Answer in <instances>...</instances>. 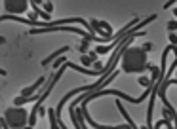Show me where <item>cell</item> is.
<instances>
[{"instance_id":"cell-1","label":"cell","mask_w":177,"mask_h":129,"mask_svg":"<svg viewBox=\"0 0 177 129\" xmlns=\"http://www.w3.org/2000/svg\"><path fill=\"white\" fill-rule=\"evenodd\" d=\"M147 51L143 48H134V46H128L122 59H120V68L126 74H141L147 70Z\"/></svg>"},{"instance_id":"cell-2","label":"cell","mask_w":177,"mask_h":129,"mask_svg":"<svg viewBox=\"0 0 177 129\" xmlns=\"http://www.w3.org/2000/svg\"><path fill=\"white\" fill-rule=\"evenodd\" d=\"M4 120L12 129H23L29 123V110L23 106H10L4 112Z\"/></svg>"},{"instance_id":"cell-3","label":"cell","mask_w":177,"mask_h":129,"mask_svg":"<svg viewBox=\"0 0 177 129\" xmlns=\"http://www.w3.org/2000/svg\"><path fill=\"white\" fill-rule=\"evenodd\" d=\"M31 6V0H4V10L8 15H23Z\"/></svg>"},{"instance_id":"cell-4","label":"cell","mask_w":177,"mask_h":129,"mask_svg":"<svg viewBox=\"0 0 177 129\" xmlns=\"http://www.w3.org/2000/svg\"><path fill=\"white\" fill-rule=\"evenodd\" d=\"M86 106H88V101L84 99V101H82V106H80V110H82V116H84L86 123H88V125H92L93 129H131L130 125H124V123H122V125H101V123H97L93 118L90 116V112H88Z\"/></svg>"},{"instance_id":"cell-5","label":"cell","mask_w":177,"mask_h":129,"mask_svg":"<svg viewBox=\"0 0 177 129\" xmlns=\"http://www.w3.org/2000/svg\"><path fill=\"white\" fill-rule=\"evenodd\" d=\"M48 80L46 78H44V76H40V78H36L35 82H32L31 85H27V88L25 89H21V97H29V95H35L38 89H40V85H44V84H46Z\"/></svg>"},{"instance_id":"cell-6","label":"cell","mask_w":177,"mask_h":129,"mask_svg":"<svg viewBox=\"0 0 177 129\" xmlns=\"http://www.w3.org/2000/svg\"><path fill=\"white\" fill-rule=\"evenodd\" d=\"M71 49V46H63V48H59V49H55L53 53H51V55H48L46 59H42V67H48V64H51L55 59H57V57H61V55H65V53H67Z\"/></svg>"},{"instance_id":"cell-7","label":"cell","mask_w":177,"mask_h":129,"mask_svg":"<svg viewBox=\"0 0 177 129\" xmlns=\"http://www.w3.org/2000/svg\"><path fill=\"white\" fill-rule=\"evenodd\" d=\"M31 8H32V12H35L40 19H44L46 23H50V21H51V15H50L48 12H44V10H42L40 6H36V4H32V2H31Z\"/></svg>"},{"instance_id":"cell-8","label":"cell","mask_w":177,"mask_h":129,"mask_svg":"<svg viewBox=\"0 0 177 129\" xmlns=\"http://www.w3.org/2000/svg\"><path fill=\"white\" fill-rule=\"evenodd\" d=\"M48 118H50V129H61V127H59V122H57L55 108H48Z\"/></svg>"},{"instance_id":"cell-9","label":"cell","mask_w":177,"mask_h":129,"mask_svg":"<svg viewBox=\"0 0 177 129\" xmlns=\"http://www.w3.org/2000/svg\"><path fill=\"white\" fill-rule=\"evenodd\" d=\"M137 82L143 85V88H152V85H154V80H150V78H147V76H141Z\"/></svg>"},{"instance_id":"cell-10","label":"cell","mask_w":177,"mask_h":129,"mask_svg":"<svg viewBox=\"0 0 177 129\" xmlns=\"http://www.w3.org/2000/svg\"><path fill=\"white\" fill-rule=\"evenodd\" d=\"M88 48H90V40H84V38H82V44H80V48H78V51L82 53V55H86V53H88V51H90V49H88Z\"/></svg>"},{"instance_id":"cell-11","label":"cell","mask_w":177,"mask_h":129,"mask_svg":"<svg viewBox=\"0 0 177 129\" xmlns=\"http://www.w3.org/2000/svg\"><path fill=\"white\" fill-rule=\"evenodd\" d=\"M65 63H67V59H65V55H61V57H59V59H55V61H53V63H51V67H53V68H55V70H57V68H59V67H61V64H65Z\"/></svg>"},{"instance_id":"cell-12","label":"cell","mask_w":177,"mask_h":129,"mask_svg":"<svg viewBox=\"0 0 177 129\" xmlns=\"http://www.w3.org/2000/svg\"><path fill=\"white\" fill-rule=\"evenodd\" d=\"M166 29H168L170 32H177V21H175V19L168 21V25H166Z\"/></svg>"},{"instance_id":"cell-13","label":"cell","mask_w":177,"mask_h":129,"mask_svg":"<svg viewBox=\"0 0 177 129\" xmlns=\"http://www.w3.org/2000/svg\"><path fill=\"white\" fill-rule=\"evenodd\" d=\"M51 10H53V2H50V0H46V2H44V12L51 14Z\"/></svg>"},{"instance_id":"cell-14","label":"cell","mask_w":177,"mask_h":129,"mask_svg":"<svg viewBox=\"0 0 177 129\" xmlns=\"http://www.w3.org/2000/svg\"><path fill=\"white\" fill-rule=\"evenodd\" d=\"M80 61H82V64H88V67H90V64H93V61L90 59V55H88V53H86V55H82Z\"/></svg>"},{"instance_id":"cell-15","label":"cell","mask_w":177,"mask_h":129,"mask_svg":"<svg viewBox=\"0 0 177 129\" xmlns=\"http://www.w3.org/2000/svg\"><path fill=\"white\" fill-rule=\"evenodd\" d=\"M170 42H171L173 46H177V34H175V32H171V34H170Z\"/></svg>"},{"instance_id":"cell-16","label":"cell","mask_w":177,"mask_h":129,"mask_svg":"<svg viewBox=\"0 0 177 129\" xmlns=\"http://www.w3.org/2000/svg\"><path fill=\"white\" fill-rule=\"evenodd\" d=\"M154 46H152V42H145V46H143V49H145V51H150Z\"/></svg>"},{"instance_id":"cell-17","label":"cell","mask_w":177,"mask_h":129,"mask_svg":"<svg viewBox=\"0 0 177 129\" xmlns=\"http://www.w3.org/2000/svg\"><path fill=\"white\" fill-rule=\"evenodd\" d=\"M88 55H90V59H92L93 63L97 61V51H90V53H88Z\"/></svg>"},{"instance_id":"cell-18","label":"cell","mask_w":177,"mask_h":129,"mask_svg":"<svg viewBox=\"0 0 177 129\" xmlns=\"http://www.w3.org/2000/svg\"><path fill=\"white\" fill-rule=\"evenodd\" d=\"M32 4H36V6H40V4H44V0H31Z\"/></svg>"},{"instance_id":"cell-19","label":"cell","mask_w":177,"mask_h":129,"mask_svg":"<svg viewBox=\"0 0 177 129\" xmlns=\"http://www.w3.org/2000/svg\"><path fill=\"white\" fill-rule=\"evenodd\" d=\"M0 44H6V38L4 36H0Z\"/></svg>"},{"instance_id":"cell-20","label":"cell","mask_w":177,"mask_h":129,"mask_svg":"<svg viewBox=\"0 0 177 129\" xmlns=\"http://www.w3.org/2000/svg\"><path fill=\"white\" fill-rule=\"evenodd\" d=\"M23 129H35V127H32V125H25Z\"/></svg>"},{"instance_id":"cell-21","label":"cell","mask_w":177,"mask_h":129,"mask_svg":"<svg viewBox=\"0 0 177 129\" xmlns=\"http://www.w3.org/2000/svg\"><path fill=\"white\" fill-rule=\"evenodd\" d=\"M175 34H177V32H175Z\"/></svg>"}]
</instances>
